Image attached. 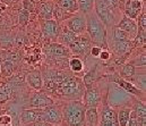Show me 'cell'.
<instances>
[{
	"mask_svg": "<svg viewBox=\"0 0 146 126\" xmlns=\"http://www.w3.org/2000/svg\"><path fill=\"white\" fill-rule=\"evenodd\" d=\"M99 58L103 61H108L110 58H111V52H110L109 49H102L101 52H100V56Z\"/></svg>",
	"mask_w": 146,
	"mask_h": 126,
	"instance_id": "obj_40",
	"label": "cell"
},
{
	"mask_svg": "<svg viewBox=\"0 0 146 126\" xmlns=\"http://www.w3.org/2000/svg\"><path fill=\"white\" fill-rule=\"evenodd\" d=\"M5 126H13L11 124H9V125H5Z\"/></svg>",
	"mask_w": 146,
	"mask_h": 126,
	"instance_id": "obj_45",
	"label": "cell"
},
{
	"mask_svg": "<svg viewBox=\"0 0 146 126\" xmlns=\"http://www.w3.org/2000/svg\"><path fill=\"white\" fill-rule=\"evenodd\" d=\"M38 122H44L43 109L29 108V109H23L19 114V125H26Z\"/></svg>",
	"mask_w": 146,
	"mask_h": 126,
	"instance_id": "obj_12",
	"label": "cell"
},
{
	"mask_svg": "<svg viewBox=\"0 0 146 126\" xmlns=\"http://www.w3.org/2000/svg\"><path fill=\"white\" fill-rule=\"evenodd\" d=\"M130 113H131V107H121L117 109V119L119 126H127Z\"/></svg>",
	"mask_w": 146,
	"mask_h": 126,
	"instance_id": "obj_27",
	"label": "cell"
},
{
	"mask_svg": "<svg viewBox=\"0 0 146 126\" xmlns=\"http://www.w3.org/2000/svg\"><path fill=\"white\" fill-rule=\"evenodd\" d=\"M58 7L62 9L64 11L70 14L78 10V3L77 0H59L58 1Z\"/></svg>",
	"mask_w": 146,
	"mask_h": 126,
	"instance_id": "obj_28",
	"label": "cell"
},
{
	"mask_svg": "<svg viewBox=\"0 0 146 126\" xmlns=\"http://www.w3.org/2000/svg\"><path fill=\"white\" fill-rule=\"evenodd\" d=\"M136 68L134 67V66H131L130 64H122V65H120L119 66V68H118V75L121 77V79H123V80H126V79H128V80H130L134 75H135V73H136ZM127 80V81H128Z\"/></svg>",
	"mask_w": 146,
	"mask_h": 126,
	"instance_id": "obj_26",
	"label": "cell"
},
{
	"mask_svg": "<svg viewBox=\"0 0 146 126\" xmlns=\"http://www.w3.org/2000/svg\"><path fill=\"white\" fill-rule=\"evenodd\" d=\"M19 126H52L44 122H38V123H32V124H26V125H19Z\"/></svg>",
	"mask_w": 146,
	"mask_h": 126,
	"instance_id": "obj_43",
	"label": "cell"
},
{
	"mask_svg": "<svg viewBox=\"0 0 146 126\" xmlns=\"http://www.w3.org/2000/svg\"><path fill=\"white\" fill-rule=\"evenodd\" d=\"M25 82L34 91H41L43 87L42 73L40 71H30L25 74Z\"/></svg>",
	"mask_w": 146,
	"mask_h": 126,
	"instance_id": "obj_19",
	"label": "cell"
},
{
	"mask_svg": "<svg viewBox=\"0 0 146 126\" xmlns=\"http://www.w3.org/2000/svg\"><path fill=\"white\" fill-rule=\"evenodd\" d=\"M98 126H119L117 119V109H113L107 103H104L99 111Z\"/></svg>",
	"mask_w": 146,
	"mask_h": 126,
	"instance_id": "obj_10",
	"label": "cell"
},
{
	"mask_svg": "<svg viewBox=\"0 0 146 126\" xmlns=\"http://www.w3.org/2000/svg\"><path fill=\"white\" fill-rule=\"evenodd\" d=\"M142 0H127L125 3V16L130 19H136L142 11Z\"/></svg>",
	"mask_w": 146,
	"mask_h": 126,
	"instance_id": "obj_18",
	"label": "cell"
},
{
	"mask_svg": "<svg viewBox=\"0 0 146 126\" xmlns=\"http://www.w3.org/2000/svg\"><path fill=\"white\" fill-rule=\"evenodd\" d=\"M125 40H130L129 35L126 32H123L122 30L118 29L117 26L113 27L111 31V41H125Z\"/></svg>",
	"mask_w": 146,
	"mask_h": 126,
	"instance_id": "obj_33",
	"label": "cell"
},
{
	"mask_svg": "<svg viewBox=\"0 0 146 126\" xmlns=\"http://www.w3.org/2000/svg\"><path fill=\"white\" fill-rule=\"evenodd\" d=\"M14 73V63L10 59H5L0 63V75L2 77H10Z\"/></svg>",
	"mask_w": 146,
	"mask_h": 126,
	"instance_id": "obj_29",
	"label": "cell"
},
{
	"mask_svg": "<svg viewBox=\"0 0 146 126\" xmlns=\"http://www.w3.org/2000/svg\"><path fill=\"white\" fill-rule=\"evenodd\" d=\"M135 97L123 91L115 83L108 81L107 86V105L113 109H118L121 107H131Z\"/></svg>",
	"mask_w": 146,
	"mask_h": 126,
	"instance_id": "obj_4",
	"label": "cell"
},
{
	"mask_svg": "<svg viewBox=\"0 0 146 126\" xmlns=\"http://www.w3.org/2000/svg\"><path fill=\"white\" fill-rule=\"evenodd\" d=\"M102 93L100 86L96 85V82L92 86L85 89L83 94V103L85 108H98L102 102Z\"/></svg>",
	"mask_w": 146,
	"mask_h": 126,
	"instance_id": "obj_7",
	"label": "cell"
},
{
	"mask_svg": "<svg viewBox=\"0 0 146 126\" xmlns=\"http://www.w3.org/2000/svg\"><path fill=\"white\" fill-rule=\"evenodd\" d=\"M138 23H137V30H144L146 29V15L145 13H141L137 17Z\"/></svg>",
	"mask_w": 146,
	"mask_h": 126,
	"instance_id": "obj_38",
	"label": "cell"
},
{
	"mask_svg": "<svg viewBox=\"0 0 146 126\" xmlns=\"http://www.w3.org/2000/svg\"><path fill=\"white\" fill-rule=\"evenodd\" d=\"M94 11L106 29L110 30L113 27V25L115 24V21H117V16L106 6L103 0L94 1Z\"/></svg>",
	"mask_w": 146,
	"mask_h": 126,
	"instance_id": "obj_6",
	"label": "cell"
},
{
	"mask_svg": "<svg viewBox=\"0 0 146 126\" xmlns=\"http://www.w3.org/2000/svg\"><path fill=\"white\" fill-rule=\"evenodd\" d=\"M128 64H130L131 66H134L135 68L136 67H145L146 65V55H145V51L144 52H141L138 56L136 57H131L129 58L128 60Z\"/></svg>",
	"mask_w": 146,
	"mask_h": 126,
	"instance_id": "obj_34",
	"label": "cell"
},
{
	"mask_svg": "<svg viewBox=\"0 0 146 126\" xmlns=\"http://www.w3.org/2000/svg\"><path fill=\"white\" fill-rule=\"evenodd\" d=\"M85 92V86L83 81L74 75H69L66 80L58 84L56 91L52 93L53 95L62 99V101H73L80 100Z\"/></svg>",
	"mask_w": 146,
	"mask_h": 126,
	"instance_id": "obj_1",
	"label": "cell"
},
{
	"mask_svg": "<svg viewBox=\"0 0 146 126\" xmlns=\"http://www.w3.org/2000/svg\"><path fill=\"white\" fill-rule=\"evenodd\" d=\"M98 68H99V65L95 64L92 68L88 69V72H86L83 76V83H84V86L85 89L92 86L93 84L95 83L98 80H99V75H98Z\"/></svg>",
	"mask_w": 146,
	"mask_h": 126,
	"instance_id": "obj_22",
	"label": "cell"
},
{
	"mask_svg": "<svg viewBox=\"0 0 146 126\" xmlns=\"http://www.w3.org/2000/svg\"><path fill=\"white\" fill-rule=\"evenodd\" d=\"M91 47H92V42L90 40L88 35L86 34H82V35H78L75 41L68 47L70 53H73L75 57H83V56H86L87 53H90V50H91Z\"/></svg>",
	"mask_w": 146,
	"mask_h": 126,
	"instance_id": "obj_8",
	"label": "cell"
},
{
	"mask_svg": "<svg viewBox=\"0 0 146 126\" xmlns=\"http://www.w3.org/2000/svg\"><path fill=\"white\" fill-rule=\"evenodd\" d=\"M0 63H1V61H0Z\"/></svg>",
	"mask_w": 146,
	"mask_h": 126,
	"instance_id": "obj_46",
	"label": "cell"
},
{
	"mask_svg": "<svg viewBox=\"0 0 146 126\" xmlns=\"http://www.w3.org/2000/svg\"><path fill=\"white\" fill-rule=\"evenodd\" d=\"M78 35H76L75 33H73L68 27L66 26H62V29L59 31V35H58V41H59V44H62L65 47H69L74 41L75 39L77 38Z\"/></svg>",
	"mask_w": 146,
	"mask_h": 126,
	"instance_id": "obj_21",
	"label": "cell"
},
{
	"mask_svg": "<svg viewBox=\"0 0 146 126\" xmlns=\"http://www.w3.org/2000/svg\"><path fill=\"white\" fill-rule=\"evenodd\" d=\"M130 83L133 84L135 87H137L139 91H142V92H145V89H146V75H145V69L143 71L142 69V72H137L136 71V73H135V75L130 79V80H128Z\"/></svg>",
	"mask_w": 146,
	"mask_h": 126,
	"instance_id": "obj_23",
	"label": "cell"
},
{
	"mask_svg": "<svg viewBox=\"0 0 146 126\" xmlns=\"http://www.w3.org/2000/svg\"><path fill=\"white\" fill-rule=\"evenodd\" d=\"M40 16L44 21L52 19V16H53V6H52V3H50V2L42 3L41 7H40Z\"/></svg>",
	"mask_w": 146,
	"mask_h": 126,
	"instance_id": "obj_30",
	"label": "cell"
},
{
	"mask_svg": "<svg viewBox=\"0 0 146 126\" xmlns=\"http://www.w3.org/2000/svg\"><path fill=\"white\" fill-rule=\"evenodd\" d=\"M44 115V122L50 125H60L62 124V115H61V108L59 105H52L43 109Z\"/></svg>",
	"mask_w": 146,
	"mask_h": 126,
	"instance_id": "obj_13",
	"label": "cell"
},
{
	"mask_svg": "<svg viewBox=\"0 0 146 126\" xmlns=\"http://www.w3.org/2000/svg\"><path fill=\"white\" fill-rule=\"evenodd\" d=\"M94 1L95 0H78V9L82 14L87 15L94 9Z\"/></svg>",
	"mask_w": 146,
	"mask_h": 126,
	"instance_id": "obj_32",
	"label": "cell"
},
{
	"mask_svg": "<svg viewBox=\"0 0 146 126\" xmlns=\"http://www.w3.org/2000/svg\"><path fill=\"white\" fill-rule=\"evenodd\" d=\"M41 30H42V34L44 35V38L50 39V40H53V39H57L58 38L60 27H59L57 21L49 19V21L42 22Z\"/></svg>",
	"mask_w": 146,
	"mask_h": 126,
	"instance_id": "obj_15",
	"label": "cell"
},
{
	"mask_svg": "<svg viewBox=\"0 0 146 126\" xmlns=\"http://www.w3.org/2000/svg\"><path fill=\"white\" fill-rule=\"evenodd\" d=\"M99 125V111L98 108H86L85 110V126Z\"/></svg>",
	"mask_w": 146,
	"mask_h": 126,
	"instance_id": "obj_24",
	"label": "cell"
},
{
	"mask_svg": "<svg viewBox=\"0 0 146 126\" xmlns=\"http://www.w3.org/2000/svg\"><path fill=\"white\" fill-rule=\"evenodd\" d=\"M103 2L106 3V6L109 8L110 10H111L115 16H119V13H118V6H119L120 0H103Z\"/></svg>",
	"mask_w": 146,
	"mask_h": 126,
	"instance_id": "obj_35",
	"label": "cell"
},
{
	"mask_svg": "<svg viewBox=\"0 0 146 126\" xmlns=\"http://www.w3.org/2000/svg\"><path fill=\"white\" fill-rule=\"evenodd\" d=\"M65 126H85V106L82 100L62 101L60 105Z\"/></svg>",
	"mask_w": 146,
	"mask_h": 126,
	"instance_id": "obj_2",
	"label": "cell"
},
{
	"mask_svg": "<svg viewBox=\"0 0 146 126\" xmlns=\"http://www.w3.org/2000/svg\"><path fill=\"white\" fill-rule=\"evenodd\" d=\"M44 52L48 57H50L51 59L53 58H67L70 55V51L67 47L59 44V43H50L44 48Z\"/></svg>",
	"mask_w": 146,
	"mask_h": 126,
	"instance_id": "obj_14",
	"label": "cell"
},
{
	"mask_svg": "<svg viewBox=\"0 0 146 126\" xmlns=\"http://www.w3.org/2000/svg\"><path fill=\"white\" fill-rule=\"evenodd\" d=\"M14 93V87L9 82L0 83V105L6 103Z\"/></svg>",
	"mask_w": 146,
	"mask_h": 126,
	"instance_id": "obj_25",
	"label": "cell"
},
{
	"mask_svg": "<svg viewBox=\"0 0 146 126\" xmlns=\"http://www.w3.org/2000/svg\"><path fill=\"white\" fill-rule=\"evenodd\" d=\"M86 31L92 44L100 48H107V30L102 22L96 16L94 9L87 14L86 17Z\"/></svg>",
	"mask_w": 146,
	"mask_h": 126,
	"instance_id": "obj_3",
	"label": "cell"
},
{
	"mask_svg": "<svg viewBox=\"0 0 146 126\" xmlns=\"http://www.w3.org/2000/svg\"><path fill=\"white\" fill-rule=\"evenodd\" d=\"M53 14H54V16H56L57 21H65V19L67 18V16H68V13L64 11V10H62V9H60L59 7L53 8Z\"/></svg>",
	"mask_w": 146,
	"mask_h": 126,
	"instance_id": "obj_36",
	"label": "cell"
},
{
	"mask_svg": "<svg viewBox=\"0 0 146 126\" xmlns=\"http://www.w3.org/2000/svg\"><path fill=\"white\" fill-rule=\"evenodd\" d=\"M24 6H25V10H27L29 13L33 10V5L30 2V0H24Z\"/></svg>",
	"mask_w": 146,
	"mask_h": 126,
	"instance_id": "obj_42",
	"label": "cell"
},
{
	"mask_svg": "<svg viewBox=\"0 0 146 126\" xmlns=\"http://www.w3.org/2000/svg\"><path fill=\"white\" fill-rule=\"evenodd\" d=\"M131 109L135 111L138 121V126L146 125V106L144 101H141L138 99H134Z\"/></svg>",
	"mask_w": 146,
	"mask_h": 126,
	"instance_id": "obj_20",
	"label": "cell"
},
{
	"mask_svg": "<svg viewBox=\"0 0 146 126\" xmlns=\"http://www.w3.org/2000/svg\"><path fill=\"white\" fill-rule=\"evenodd\" d=\"M53 126H65L64 124H60V125H53Z\"/></svg>",
	"mask_w": 146,
	"mask_h": 126,
	"instance_id": "obj_44",
	"label": "cell"
},
{
	"mask_svg": "<svg viewBox=\"0 0 146 126\" xmlns=\"http://www.w3.org/2000/svg\"><path fill=\"white\" fill-rule=\"evenodd\" d=\"M117 27L122 30L123 32H126L129 35L130 40H133L136 37V34H137V23L134 19L128 18L127 16H123L120 19V22L118 23Z\"/></svg>",
	"mask_w": 146,
	"mask_h": 126,
	"instance_id": "obj_17",
	"label": "cell"
},
{
	"mask_svg": "<svg viewBox=\"0 0 146 126\" xmlns=\"http://www.w3.org/2000/svg\"><path fill=\"white\" fill-rule=\"evenodd\" d=\"M110 48L112 52L118 57H123L126 55H130V51L133 49L131 41L125 40V41H110Z\"/></svg>",
	"mask_w": 146,
	"mask_h": 126,
	"instance_id": "obj_16",
	"label": "cell"
},
{
	"mask_svg": "<svg viewBox=\"0 0 146 126\" xmlns=\"http://www.w3.org/2000/svg\"><path fill=\"white\" fill-rule=\"evenodd\" d=\"M108 80H109L110 82L115 83L118 86H120L123 91H126L127 93L131 94L133 97H137L138 100L143 101V99H144V101H145V92L139 91L137 87H135L129 81L121 79L118 74H111V75H108Z\"/></svg>",
	"mask_w": 146,
	"mask_h": 126,
	"instance_id": "obj_9",
	"label": "cell"
},
{
	"mask_svg": "<svg viewBox=\"0 0 146 126\" xmlns=\"http://www.w3.org/2000/svg\"><path fill=\"white\" fill-rule=\"evenodd\" d=\"M52 105H54V100L48 93L42 91H33L29 95V102L24 106V109H44Z\"/></svg>",
	"mask_w": 146,
	"mask_h": 126,
	"instance_id": "obj_5",
	"label": "cell"
},
{
	"mask_svg": "<svg viewBox=\"0 0 146 126\" xmlns=\"http://www.w3.org/2000/svg\"><path fill=\"white\" fill-rule=\"evenodd\" d=\"M11 116L8 115L7 113L0 115V126H5V125H9L11 124Z\"/></svg>",
	"mask_w": 146,
	"mask_h": 126,
	"instance_id": "obj_39",
	"label": "cell"
},
{
	"mask_svg": "<svg viewBox=\"0 0 146 126\" xmlns=\"http://www.w3.org/2000/svg\"><path fill=\"white\" fill-rule=\"evenodd\" d=\"M68 66L70 68V71L74 73H82L84 72V61L82 58L78 57H73L68 60Z\"/></svg>",
	"mask_w": 146,
	"mask_h": 126,
	"instance_id": "obj_31",
	"label": "cell"
},
{
	"mask_svg": "<svg viewBox=\"0 0 146 126\" xmlns=\"http://www.w3.org/2000/svg\"><path fill=\"white\" fill-rule=\"evenodd\" d=\"M101 50H102V48H100V47H98V45H92V47H91V50H90V55H91L92 57H94V58H99Z\"/></svg>",
	"mask_w": 146,
	"mask_h": 126,
	"instance_id": "obj_41",
	"label": "cell"
},
{
	"mask_svg": "<svg viewBox=\"0 0 146 126\" xmlns=\"http://www.w3.org/2000/svg\"><path fill=\"white\" fill-rule=\"evenodd\" d=\"M29 17H30V13L25 9H22L19 10V14H18V21L22 25H25L29 21Z\"/></svg>",
	"mask_w": 146,
	"mask_h": 126,
	"instance_id": "obj_37",
	"label": "cell"
},
{
	"mask_svg": "<svg viewBox=\"0 0 146 126\" xmlns=\"http://www.w3.org/2000/svg\"><path fill=\"white\" fill-rule=\"evenodd\" d=\"M66 27H68L76 35H82L86 31V16L78 13L66 19Z\"/></svg>",
	"mask_w": 146,
	"mask_h": 126,
	"instance_id": "obj_11",
	"label": "cell"
}]
</instances>
